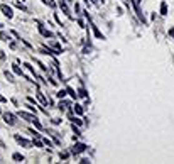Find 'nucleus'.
Masks as SVG:
<instances>
[{"label":"nucleus","mask_w":174,"mask_h":164,"mask_svg":"<svg viewBox=\"0 0 174 164\" xmlns=\"http://www.w3.org/2000/svg\"><path fill=\"white\" fill-rule=\"evenodd\" d=\"M19 117L20 119H24L26 122H31V124H34L37 129H42V125H41V122L37 120V117H36V113H29V112H19Z\"/></svg>","instance_id":"1"},{"label":"nucleus","mask_w":174,"mask_h":164,"mask_svg":"<svg viewBox=\"0 0 174 164\" xmlns=\"http://www.w3.org/2000/svg\"><path fill=\"white\" fill-rule=\"evenodd\" d=\"M86 149H88V146H86V144H83V142H76V144L71 147V154L73 156H78V154L85 152Z\"/></svg>","instance_id":"2"},{"label":"nucleus","mask_w":174,"mask_h":164,"mask_svg":"<svg viewBox=\"0 0 174 164\" xmlns=\"http://www.w3.org/2000/svg\"><path fill=\"white\" fill-rule=\"evenodd\" d=\"M14 139H15V142H17V144H19V146L26 147V149H31V147H32V146H34V144H32V142H31V141H27V139L20 137V136H19V134H15V136H14Z\"/></svg>","instance_id":"3"},{"label":"nucleus","mask_w":174,"mask_h":164,"mask_svg":"<svg viewBox=\"0 0 174 164\" xmlns=\"http://www.w3.org/2000/svg\"><path fill=\"white\" fill-rule=\"evenodd\" d=\"M2 117H3V120H5L7 125H15V124H17V117H15L14 113H10V112L2 113Z\"/></svg>","instance_id":"4"},{"label":"nucleus","mask_w":174,"mask_h":164,"mask_svg":"<svg viewBox=\"0 0 174 164\" xmlns=\"http://www.w3.org/2000/svg\"><path fill=\"white\" fill-rule=\"evenodd\" d=\"M132 3H134V9H135V12H137V17L142 20V24H147V20H146V17H144V14H142V10H140V0H132Z\"/></svg>","instance_id":"5"},{"label":"nucleus","mask_w":174,"mask_h":164,"mask_svg":"<svg viewBox=\"0 0 174 164\" xmlns=\"http://www.w3.org/2000/svg\"><path fill=\"white\" fill-rule=\"evenodd\" d=\"M37 27H39V32H41L44 37H46V39H51V37H54V34H52L51 31H47V29L42 26V22H41V20H37Z\"/></svg>","instance_id":"6"},{"label":"nucleus","mask_w":174,"mask_h":164,"mask_svg":"<svg viewBox=\"0 0 174 164\" xmlns=\"http://www.w3.org/2000/svg\"><path fill=\"white\" fill-rule=\"evenodd\" d=\"M57 5L61 7V10L64 12V15H66V17L73 19V15H71V10H69V7H68V3H66V0H59V2H57Z\"/></svg>","instance_id":"7"},{"label":"nucleus","mask_w":174,"mask_h":164,"mask_svg":"<svg viewBox=\"0 0 174 164\" xmlns=\"http://www.w3.org/2000/svg\"><path fill=\"white\" fill-rule=\"evenodd\" d=\"M0 10H2V14L5 15L7 19H14V12H12V9L9 5H5V3H2V5H0Z\"/></svg>","instance_id":"8"},{"label":"nucleus","mask_w":174,"mask_h":164,"mask_svg":"<svg viewBox=\"0 0 174 164\" xmlns=\"http://www.w3.org/2000/svg\"><path fill=\"white\" fill-rule=\"evenodd\" d=\"M57 108H59L61 112H64V110H71V102H66V100L59 98V103H57Z\"/></svg>","instance_id":"9"},{"label":"nucleus","mask_w":174,"mask_h":164,"mask_svg":"<svg viewBox=\"0 0 174 164\" xmlns=\"http://www.w3.org/2000/svg\"><path fill=\"white\" fill-rule=\"evenodd\" d=\"M37 98H39V102L42 103V107H47L49 105V100L44 96V93H41V91H37Z\"/></svg>","instance_id":"10"},{"label":"nucleus","mask_w":174,"mask_h":164,"mask_svg":"<svg viewBox=\"0 0 174 164\" xmlns=\"http://www.w3.org/2000/svg\"><path fill=\"white\" fill-rule=\"evenodd\" d=\"M73 110H74V113H76V115H78V117H81V115H83V112H85V108H83V107H81V105L74 103Z\"/></svg>","instance_id":"11"},{"label":"nucleus","mask_w":174,"mask_h":164,"mask_svg":"<svg viewBox=\"0 0 174 164\" xmlns=\"http://www.w3.org/2000/svg\"><path fill=\"white\" fill-rule=\"evenodd\" d=\"M12 69H14V73H15V74H20V76H24V78H26V79H29V78L26 76V74H24V73H22V69H20V68H19V64H12ZM29 81H31V79H29Z\"/></svg>","instance_id":"12"},{"label":"nucleus","mask_w":174,"mask_h":164,"mask_svg":"<svg viewBox=\"0 0 174 164\" xmlns=\"http://www.w3.org/2000/svg\"><path fill=\"white\" fill-rule=\"evenodd\" d=\"M66 93H68L69 96H71V98H73V100H76V98H78V93H76V91H74V90H73V88H71V86H68V88H66Z\"/></svg>","instance_id":"13"},{"label":"nucleus","mask_w":174,"mask_h":164,"mask_svg":"<svg viewBox=\"0 0 174 164\" xmlns=\"http://www.w3.org/2000/svg\"><path fill=\"white\" fill-rule=\"evenodd\" d=\"M42 3H44V5H47L49 9H52V10L56 9V2H54V0H42Z\"/></svg>","instance_id":"14"},{"label":"nucleus","mask_w":174,"mask_h":164,"mask_svg":"<svg viewBox=\"0 0 174 164\" xmlns=\"http://www.w3.org/2000/svg\"><path fill=\"white\" fill-rule=\"evenodd\" d=\"M12 159H14L15 162H22L24 161V156L19 154V152H14V154H12Z\"/></svg>","instance_id":"15"},{"label":"nucleus","mask_w":174,"mask_h":164,"mask_svg":"<svg viewBox=\"0 0 174 164\" xmlns=\"http://www.w3.org/2000/svg\"><path fill=\"white\" fill-rule=\"evenodd\" d=\"M76 93H78V96H81V98H88V91H86L85 88H80Z\"/></svg>","instance_id":"16"},{"label":"nucleus","mask_w":174,"mask_h":164,"mask_svg":"<svg viewBox=\"0 0 174 164\" xmlns=\"http://www.w3.org/2000/svg\"><path fill=\"white\" fill-rule=\"evenodd\" d=\"M51 48L54 49V51H57L59 54L63 53V48H61V44H59V43H52V44H51Z\"/></svg>","instance_id":"17"},{"label":"nucleus","mask_w":174,"mask_h":164,"mask_svg":"<svg viewBox=\"0 0 174 164\" xmlns=\"http://www.w3.org/2000/svg\"><path fill=\"white\" fill-rule=\"evenodd\" d=\"M161 14H162V15H167V5H166L164 2L161 3Z\"/></svg>","instance_id":"18"},{"label":"nucleus","mask_w":174,"mask_h":164,"mask_svg":"<svg viewBox=\"0 0 174 164\" xmlns=\"http://www.w3.org/2000/svg\"><path fill=\"white\" fill-rule=\"evenodd\" d=\"M0 39H2V41H5V43H7V41H10V36L9 34H5V32H0Z\"/></svg>","instance_id":"19"},{"label":"nucleus","mask_w":174,"mask_h":164,"mask_svg":"<svg viewBox=\"0 0 174 164\" xmlns=\"http://www.w3.org/2000/svg\"><path fill=\"white\" fill-rule=\"evenodd\" d=\"M15 7H17V9H20L22 12H27V7L24 5V3H20V2H15Z\"/></svg>","instance_id":"20"},{"label":"nucleus","mask_w":174,"mask_h":164,"mask_svg":"<svg viewBox=\"0 0 174 164\" xmlns=\"http://www.w3.org/2000/svg\"><path fill=\"white\" fill-rule=\"evenodd\" d=\"M3 74H5V78L9 79V81H14V76H12V73H9V71H7V69L3 71Z\"/></svg>","instance_id":"21"},{"label":"nucleus","mask_w":174,"mask_h":164,"mask_svg":"<svg viewBox=\"0 0 174 164\" xmlns=\"http://www.w3.org/2000/svg\"><path fill=\"white\" fill-rule=\"evenodd\" d=\"M56 96H57V98H64V96H66V91H64V90H59V91L56 93Z\"/></svg>","instance_id":"22"},{"label":"nucleus","mask_w":174,"mask_h":164,"mask_svg":"<svg viewBox=\"0 0 174 164\" xmlns=\"http://www.w3.org/2000/svg\"><path fill=\"white\" fill-rule=\"evenodd\" d=\"M29 132H31V134H32V136H34V137H42V136H41V134L37 132V130H34V129H29Z\"/></svg>","instance_id":"23"},{"label":"nucleus","mask_w":174,"mask_h":164,"mask_svg":"<svg viewBox=\"0 0 174 164\" xmlns=\"http://www.w3.org/2000/svg\"><path fill=\"white\" fill-rule=\"evenodd\" d=\"M41 139H42V142H44L47 147H52V144H51V141H49V139H46V137H41Z\"/></svg>","instance_id":"24"},{"label":"nucleus","mask_w":174,"mask_h":164,"mask_svg":"<svg viewBox=\"0 0 174 164\" xmlns=\"http://www.w3.org/2000/svg\"><path fill=\"white\" fill-rule=\"evenodd\" d=\"M24 66H26V68H27L29 71H31V73H34V74H36V71H34V66H31V64H29V63H26V64H24Z\"/></svg>","instance_id":"25"},{"label":"nucleus","mask_w":174,"mask_h":164,"mask_svg":"<svg viewBox=\"0 0 174 164\" xmlns=\"http://www.w3.org/2000/svg\"><path fill=\"white\" fill-rule=\"evenodd\" d=\"M36 63H37V66H41V69H42V71H47V66H44L41 61H37V59H36Z\"/></svg>","instance_id":"26"},{"label":"nucleus","mask_w":174,"mask_h":164,"mask_svg":"<svg viewBox=\"0 0 174 164\" xmlns=\"http://www.w3.org/2000/svg\"><path fill=\"white\" fill-rule=\"evenodd\" d=\"M59 157H61V159H68V157H69V152H61Z\"/></svg>","instance_id":"27"},{"label":"nucleus","mask_w":174,"mask_h":164,"mask_svg":"<svg viewBox=\"0 0 174 164\" xmlns=\"http://www.w3.org/2000/svg\"><path fill=\"white\" fill-rule=\"evenodd\" d=\"M52 124H54V125H59L61 124V119H52Z\"/></svg>","instance_id":"28"},{"label":"nucleus","mask_w":174,"mask_h":164,"mask_svg":"<svg viewBox=\"0 0 174 164\" xmlns=\"http://www.w3.org/2000/svg\"><path fill=\"white\" fill-rule=\"evenodd\" d=\"M78 24H80V27H86V26H85V22H83V20H81V19H80V20H78Z\"/></svg>","instance_id":"29"},{"label":"nucleus","mask_w":174,"mask_h":164,"mask_svg":"<svg viewBox=\"0 0 174 164\" xmlns=\"http://www.w3.org/2000/svg\"><path fill=\"white\" fill-rule=\"evenodd\" d=\"M0 102H7V98H5V96H2V95H0Z\"/></svg>","instance_id":"30"},{"label":"nucleus","mask_w":174,"mask_h":164,"mask_svg":"<svg viewBox=\"0 0 174 164\" xmlns=\"http://www.w3.org/2000/svg\"><path fill=\"white\" fill-rule=\"evenodd\" d=\"M92 3H95V5H98V0H90Z\"/></svg>","instance_id":"31"},{"label":"nucleus","mask_w":174,"mask_h":164,"mask_svg":"<svg viewBox=\"0 0 174 164\" xmlns=\"http://www.w3.org/2000/svg\"><path fill=\"white\" fill-rule=\"evenodd\" d=\"M66 2H73V0H66Z\"/></svg>","instance_id":"32"},{"label":"nucleus","mask_w":174,"mask_h":164,"mask_svg":"<svg viewBox=\"0 0 174 164\" xmlns=\"http://www.w3.org/2000/svg\"><path fill=\"white\" fill-rule=\"evenodd\" d=\"M0 115H2V110H0Z\"/></svg>","instance_id":"33"},{"label":"nucleus","mask_w":174,"mask_h":164,"mask_svg":"<svg viewBox=\"0 0 174 164\" xmlns=\"http://www.w3.org/2000/svg\"><path fill=\"white\" fill-rule=\"evenodd\" d=\"M0 27H3V26H2V24H0Z\"/></svg>","instance_id":"34"},{"label":"nucleus","mask_w":174,"mask_h":164,"mask_svg":"<svg viewBox=\"0 0 174 164\" xmlns=\"http://www.w3.org/2000/svg\"><path fill=\"white\" fill-rule=\"evenodd\" d=\"M20 2H24V0H20Z\"/></svg>","instance_id":"35"}]
</instances>
